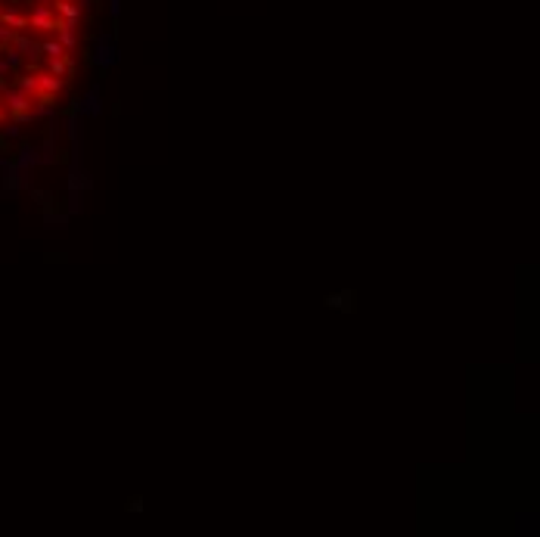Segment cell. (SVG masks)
Masks as SVG:
<instances>
[{
	"mask_svg": "<svg viewBox=\"0 0 540 537\" xmlns=\"http://www.w3.org/2000/svg\"><path fill=\"white\" fill-rule=\"evenodd\" d=\"M84 0H0V128L50 112L72 88Z\"/></svg>",
	"mask_w": 540,
	"mask_h": 537,
	"instance_id": "cell-1",
	"label": "cell"
}]
</instances>
